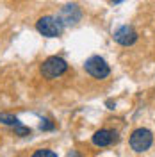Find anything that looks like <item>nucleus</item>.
Listing matches in <instances>:
<instances>
[{
	"label": "nucleus",
	"mask_w": 155,
	"mask_h": 157,
	"mask_svg": "<svg viewBox=\"0 0 155 157\" xmlns=\"http://www.w3.org/2000/svg\"><path fill=\"white\" fill-rule=\"evenodd\" d=\"M66 70H68V63L64 59L57 57V56H52V57H48L41 64V75L45 78H57Z\"/></svg>",
	"instance_id": "obj_1"
},
{
	"label": "nucleus",
	"mask_w": 155,
	"mask_h": 157,
	"mask_svg": "<svg viewBox=\"0 0 155 157\" xmlns=\"http://www.w3.org/2000/svg\"><path fill=\"white\" fill-rule=\"evenodd\" d=\"M62 23L59 21V18L55 16H41V18L36 21V29H38L39 34L47 36V38H57L62 34Z\"/></svg>",
	"instance_id": "obj_2"
},
{
	"label": "nucleus",
	"mask_w": 155,
	"mask_h": 157,
	"mask_svg": "<svg viewBox=\"0 0 155 157\" xmlns=\"http://www.w3.org/2000/svg\"><path fill=\"white\" fill-rule=\"evenodd\" d=\"M153 143V134L148 128H136L130 136V147L136 152H146Z\"/></svg>",
	"instance_id": "obj_3"
},
{
	"label": "nucleus",
	"mask_w": 155,
	"mask_h": 157,
	"mask_svg": "<svg viewBox=\"0 0 155 157\" xmlns=\"http://www.w3.org/2000/svg\"><path fill=\"white\" fill-rule=\"evenodd\" d=\"M84 68H86V71L91 77H95V78H105V77H109V73H111L109 64L105 63V59L100 57V56L89 57L86 61V64H84Z\"/></svg>",
	"instance_id": "obj_4"
},
{
	"label": "nucleus",
	"mask_w": 155,
	"mask_h": 157,
	"mask_svg": "<svg viewBox=\"0 0 155 157\" xmlns=\"http://www.w3.org/2000/svg\"><path fill=\"white\" fill-rule=\"evenodd\" d=\"M57 18L62 25H75L82 18V11H80V7H78L77 4H68V6H64L61 9Z\"/></svg>",
	"instance_id": "obj_5"
},
{
	"label": "nucleus",
	"mask_w": 155,
	"mask_h": 157,
	"mask_svg": "<svg viewBox=\"0 0 155 157\" xmlns=\"http://www.w3.org/2000/svg\"><path fill=\"white\" fill-rule=\"evenodd\" d=\"M114 41L119 43V45H123V47H130V45H134L137 41V32L134 27H130V25H123V27H119V29L114 32Z\"/></svg>",
	"instance_id": "obj_6"
},
{
	"label": "nucleus",
	"mask_w": 155,
	"mask_h": 157,
	"mask_svg": "<svg viewBox=\"0 0 155 157\" xmlns=\"http://www.w3.org/2000/svg\"><path fill=\"white\" fill-rule=\"evenodd\" d=\"M116 141H118V134L114 130H109V128H102V130L95 132V136H93V143L96 147H109Z\"/></svg>",
	"instance_id": "obj_7"
},
{
	"label": "nucleus",
	"mask_w": 155,
	"mask_h": 157,
	"mask_svg": "<svg viewBox=\"0 0 155 157\" xmlns=\"http://www.w3.org/2000/svg\"><path fill=\"white\" fill-rule=\"evenodd\" d=\"M0 121L2 123H6V125H11V127H14V125H18V118L13 116V114H7V113H2L0 114Z\"/></svg>",
	"instance_id": "obj_8"
},
{
	"label": "nucleus",
	"mask_w": 155,
	"mask_h": 157,
	"mask_svg": "<svg viewBox=\"0 0 155 157\" xmlns=\"http://www.w3.org/2000/svg\"><path fill=\"white\" fill-rule=\"evenodd\" d=\"M32 157H57V154L55 152H52V150H38V152H34L32 154Z\"/></svg>",
	"instance_id": "obj_9"
},
{
	"label": "nucleus",
	"mask_w": 155,
	"mask_h": 157,
	"mask_svg": "<svg viewBox=\"0 0 155 157\" xmlns=\"http://www.w3.org/2000/svg\"><path fill=\"white\" fill-rule=\"evenodd\" d=\"M14 132H16L18 136H29V134H30V128L29 127H23L21 123H18V125H14Z\"/></svg>",
	"instance_id": "obj_10"
},
{
	"label": "nucleus",
	"mask_w": 155,
	"mask_h": 157,
	"mask_svg": "<svg viewBox=\"0 0 155 157\" xmlns=\"http://www.w3.org/2000/svg\"><path fill=\"white\" fill-rule=\"evenodd\" d=\"M52 128H54V123H50L48 120L41 121V130H52Z\"/></svg>",
	"instance_id": "obj_11"
},
{
	"label": "nucleus",
	"mask_w": 155,
	"mask_h": 157,
	"mask_svg": "<svg viewBox=\"0 0 155 157\" xmlns=\"http://www.w3.org/2000/svg\"><path fill=\"white\" fill-rule=\"evenodd\" d=\"M68 157H80V155H78V152H75V150H71V154H68Z\"/></svg>",
	"instance_id": "obj_12"
},
{
	"label": "nucleus",
	"mask_w": 155,
	"mask_h": 157,
	"mask_svg": "<svg viewBox=\"0 0 155 157\" xmlns=\"http://www.w3.org/2000/svg\"><path fill=\"white\" fill-rule=\"evenodd\" d=\"M111 2H114V4H121V2H125V0H111Z\"/></svg>",
	"instance_id": "obj_13"
}]
</instances>
